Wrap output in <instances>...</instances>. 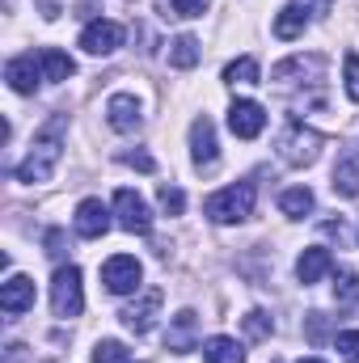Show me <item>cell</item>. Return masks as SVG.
Segmentation results:
<instances>
[{
  "label": "cell",
  "instance_id": "26",
  "mask_svg": "<svg viewBox=\"0 0 359 363\" xmlns=\"http://www.w3.org/2000/svg\"><path fill=\"white\" fill-rule=\"evenodd\" d=\"M334 291H338V300H343V304L359 300V274L351 271V267H343V271H338V283H334Z\"/></svg>",
  "mask_w": 359,
  "mask_h": 363
},
{
  "label": "cell",
  "instance_id": "25",
  "mask_svg": "<svg viewBox=\"0 0 359 363\" xmlns=\"http://www.w3.org/2000/svg\"><path fill=\"white\" fill-rule=\"evenodd\" d=\"M93 363H131V351L123 342H114V338H101L93 347Z\"/></svg>",
  "mask_w": 359,
  "mask_h": 363
},
{
  "label": "cell",
  "instance_id": "1",
  "mask_svg": "<svg viewBox=\"0 0 359 363\" xmlns=\"http://www.w3.org/2000/svg\"><path fill=\"white\" fill-rule=\"evenodd\" d=\"M64 127H68V114H51V118L38 127V135L30 140L26 161L13 169L17 182L38 186V182H47L51 174H55V165H60V157H64Z\"/></svg>",
  "mask_w": 359,
  "mask_h": 363
},
{
  "label": "cell",
  "instance_id": "7",
  "mask_svg": "<svg viewBox=\"0 0 359 363\" xmlns=\"http://www.w3.org/2000/svg\"><path fill=\"white\" fill-rule=\"evenodd\" d=\"M263 127H267V110H263L258 101L237 97V101L228 106V131H233L237 140H258Z\"/></svg>",
  "mask_w": 359,
  "mask_h": 363
},
{
  "label": "cell",
  "instance_id": "22",
  "mask_svg": "<svg viewBox=\"0 0 359 363\" xmlns=\"http://www.w3.org/2000/svg\"><path fill=\"white\" fill-rule=\"evenodd\" d=\"M279 207H283V216L304 220V216L317 207V199H313V190H309V186H292V190H283V194H279Z\"/></svg>",
  "mask_w": 359,
  "mask_h": 363
},
{
  "label": "cell",
  "instance_id": "3",
  "mask_svg": "<svg viewBox=\"0 0 359 363\" xmlns=\"http://www.w3.org/2000/svg\"><path fill=\"white\" fill-rule=\"evenodd\" d=\"M321 135L313 131V127H304V123H287L283 131H279V140H275V148H279V157L287 161V165H313L317 157H321Z\"/></svg>",
  "mask_w": 359,
  "mask_h": 363
},
{
  "label": "cell",
  "instance_id": "31",
  "mask_svg": "<svg viewBox=\"0 0 359 363\" xmlns=\"http://www.w3.org/2000/svg\"><path fill=\"white\" fill-rule=\"evenodd\" d=\"M207 0H170V13L174 17H203Z\"/></svg>",
  "mask_w": 359,
  "mask_h": 363
},
{
  "label": "cell",
  "instance_id": "32",
  "mask_svg": "<svg viewBox=\"0 0 359 363\" xmlns=\"http://www.w3.org/2000/svg\"><path fill=\"white\" fill-rule=\"evenodd\" d=\"M123 165H136V169L153 174V157H148V152H127V157H123Z\"/></svg>",
  "mask_w": 359,
  "mask_h": 363
},
{
  "label": "cell",
  "instance_id": "29",
  "mask_svg": "<svg viewBox=\"0 0 359 363\" xmlns=\"http://www.w3.org/2000/svg\"><path fill=\"white\" fill-rule=\"evenodd\" d=\"M270 330H275V325H270V317L263 313V308L245 313V334H250V338H267Z\"/></svg>",
  "mask_w": 359,
  "mask_h": 363
},
{
  "label": "cell",
  "instance_id": "28",
  "mask_svg": "<svg viewBox=\"0 0 359 363\" xmlns=\"http://www.w3.org/2000/svg\"><path fill=\"white\" fill-rule=\"evenodd\" d=\"M334 347H338V355L347 363H359V330H343V334L334 338Z\"/></svg>",
  "mask_w": 359,
  "mask_h": 363
},
{
  "label": "cell",
  "instance_id": "33",
  "mask_svg": "<svg viewBox=\"0 0 359 363\" xmlns=\"http://www.w3.org/2000/svg\"><path fill=\"white\" fill-rule=\"evenodd\" d=\"M296 4H304V9H309V17H321V13H330V4H334V0H296Z\"/></svg>",
  "mask_w": 359,
  "mask_h": 363
},
{
  "label": "cell",
  "instance_id": "24",
  "mask_svg": "<svg viewBox=\"0 0 359 363\" xmlns=\"http://www.w3.org/2000/svg\"><path fill=\"white\" fill-rule=\"evenodd\" d=\"M199 55H203V47H199V38H194V34H178V38L170 43V64L182 68V72H186V68H194V64H199Z\"/></svg>",
  "mask_w": 359,
  "mask_h": 363
},
{
  "label": "cell",
  "instance_id": "19",
  "mask_svg": "<svg viewBox=\"0 0 359 363\" xmlns=\"http://www.w3.org/2000/svg\"><path fill=\"white\" fill-rule=\"evenodd\" d=\"M334 194L355 199L359 194V152H343L334 165Z\"/></svg>",
  "mask_w": 359,
  "mask_h": 363
},
{
  "label": "cell",
  "instance_id": "21",
  "mask_svg": "<svg viewBox=\"0 0 359 363\" xmlns=\"http://www.w3.org/2000/svg\"><path fill=\"white\" fill-rule=\"evenodd\" d=\"M38 60H43V77H47V81H68V77L77 72V60H72L68 51H60V47H47Z\"/></svg>",
  "mask_w": 359,
  "mask_h": 363
},
{
  "label": "cell",
  "instance_id": "34",
  "mask_svg": "<svg viewBox=\"0 0 359 363\" xmlns=\"http://www.w3.org/2000/svg\"><path fill=\"white\" fill-rule=\"evenodd\" d=\"M300 363H326V359H313V355H309V359H300Z\"/></svg>",
  "mask_w": 359,
  "mask_h": 363
},
{
  "label": "cell",
  "instance_id": "4",
  "mask_svg": "<svg viewBox=\"0 0 359 363\" xmlns=\"http://www.w3.org/2000/svg\"><path fill=\"white\" fill-rule=\"evenodd\" d=\"M51 308H55V317H81V308H85V287H81V271L68 262V267H60L55 279H51Z\"/></svg>",
  "mask_w": 359,
  "mask_h": 363
},
{
  "label": "cell",
  "instance_id": "13",
  "mask_svg": "<svg viewBox=\"0 0 359 363\" xmlns=\"http://www.w3.org/2000/svg\"><path fill=\"white\" fill-rule=\"evenodd\" d=\"M0 308H4L9 317L30 313V308H34V279H30V274H9V279L0 283Z\"/></svg>",
  "mask_w": 359,
  "mask_h": 363
},
{
  "label": "cell",
  "instance_id": "17",
  "mask_svg": "<svg viewBox=\"0 0 359 363\" xmlns=\"http://www.w3.org/2000/svg\"><path fill=\"white\" fill-rule=\"evenodd\" d=\"M334 271V258H330V250H321V245H313V250H304L300 258H296V279L309 287V283H317V279H326V274Z\"/></svg>",
  "mask_w": 359,
  "mask_h": 363
},
{
  "label": "cell",
  "instance_id": "11",
  "mask_svg": "<svg viewBox=\"0 0 359 363\" xmlns=\"http://www.w3.org/2000/svg\"><path fill=\"white\" fill-rule=\"evenodd\" d=\"M216 157H220L216 123H211L207 114H199V118L190 123V161H194L199 169H207V165H216Z\"/></svg>",
  "mask_w": 359,
  "mask_h": 363
},
{
  "label": "cell",
  "instance_id": "10",
  "mask_svg": "<svg viewBox=\"0 0 359 363\" xmlns=\"http://www.w3.org/2000/svg\"><path fill=\"white\" fill-rule=\"evenodd\" d=\"M4 81H9L13 93L30 97V93L38 89V81H47V77H43V60H34V55H13V60L4 64Z\"/></svg>",
  "mask_w": 359,
  "mask_h": 363
},
{
  "label": "cell",
  "instance_id": "8",
  "mask_svg": "<svg viewBox=\"0 0 359 363\" xmlns=\"http://www.w3.org/2000/svg\"><path fill=\"white\" fill-rule=\"evenodd\" d=\"M123 26L118 21H110V17H97V21H89L85 30H81V47L89 51V55H114L118 47H123Z\"/></svg>",
  "mask_w": 359,
  "mask_h": 363
},
{
  "label": "cell",
  "instance_id": "9",
  "mask_svg": "<svg viewBox=\"0 0 359 363\" xmlns=\"http://www.w3.org/2000/svg\"><path fill=\"white\" fill-rule=\"evenodd\" d=\"M72 228L85 237V241H97L110 233V207L101 199H81L77 203V216H72Z\"/></svg>",
  "mask_w": 359,
  "mask_h": 363
},
{
  "label": "cell",
  "instance_id": "18",
  "mask_svg": "<svg viewBox=\"0 0 359 363\" xmlns=\"http://www.w3.org/2000/svg\"><path fill=\"white\" fill-rule=\"evenodd\" d=\"M304 26H309V9L304 4H283L279 13H275V38H283V43H292V38H300L304 34Z\"/></svg>",
  "mask_w": 359,
  "mask_h": 363
},
{
  "label": "cell",
  "instance_id": "16",
  "mask_svg": "<svg viewBox=\"0 0 359 363\" xmlns=\"http://www.w3.org/2000/svg\"><path fill=\"white\" fill-rule=\"evenodd\" d=\"M321 72H326V60H321V55H292V60H283V64L270 68V81H275V85H287L292 77L321 81Z\"/></svg>",
  "mask_w": 359,
  "mask_h": 363
},
{
  "label": "cell",
  "instance_id": "6",
  "mask_svg": "<svg viewBox=\"0 0 359 363\" xmlns=\"http://www.w3.org/2000/svg\"><path fill=\"white\" fill-rule=\"evenodd\" d=\"M140 279H144V267H140L131 254H114V258H106V267H101V283H106L110 296H131V291H140Z\"/></svg>",
  "mask_w": 359,
  "mask_h": 363
},
{
  "label": "cell",
  "instance_id": "12",
  "mask_svg": "<svg viewBox=\"0 0 359 363\" xmlns=\"http://www.w3.org/2000/svg\"><path fill=\"white\" fill-rule=\"evenodd\" d=\"M199 347V313L194 308H182L178 317H170V330H165V351L186 355Z\"/></svg>",
  "mask_w": 359,
  "mask_h": 363
},
{
  "label": "cell",
  "instance_id": "23",
  "mask_svg": "<svg viewBox=\"0 0 359 363\" xmlns=\"http://www.w3.org/2000/svg\"><path fill=\"white\" fill-rule=\"evenodd\" d=\"M263 81V68H258V60L254 55H241V60H233L228 68H224V85H258Z\"/></svg>",
  "mask_w": 359,
  "mask_h": 363
},
{
  "label": "cell",
  "instance_id": "5",
  "mask_svg": "<svg viewBox=\"0 0 359 363\" xmlns=\"http://www.w3.org/2000/svg\"><path fill=\"white\" fill-rule=\"evenodd\" d=\"M114 216H118V228L131 233V237H148L153 233V207L136 190H127V186L114 194Z\"/></svg>",
  "mask_w": 359,
  "mask_h": 363
},
{
  "label": "cell",
  "instance_id": "15",
  "mask_svg": "<svg viewBox=\"0 0 359 363\" xmlns=\"http://www.w3.org/2000/svg\"><path fill=\"white\" fill-rule=\"evenodd\" d=\"M106 123H110L114 131H123V135L140 131V123H144V114H140V101H136L131 93H114V97L106 101Z\"/></svg>",
  "mask_w": 359,
  "mask_h": 363
},
{
  "label": "cell",
  "instance_id": "27",
  "mask_svg": "<svg viewBox=\"0 0 359 363\" xmlns=\"http://www.w3.org/2000/svg\"><path fill=\"white\" fill-rule=\"evenodd\" d=\"M157 203H161V207H165L170 216H182V211H186V194H182L178 186H170V182H165V186L157 190Z\"/></svg>",
  "mask_w": 359,
  "mask_h": 363
},
{
  "label": "cell",
  "instance_id": "30",
  "mask_svg": "<svg viewBox=\"0 0 359 363\" xmlns=\"http://www.w3.org/2000/svg\"><path fill=\"white\" fill-rule=\"evenodd\" d=\"M343 81H347V97L359 101V55H347L343 60Z\"/></svg>",
  "mask_w": 359,
  "mask_h": 363
},
{
  "label": "cell",
  "instance_id": "2",
  "mask_svg": "<svg viewBox=\"0 0 359 363\" xmlns=\"http://www.w3.org/2000/svg\"><path fill=\"white\" fill-rule=\"evenodd\" d=\"M254 199H258L254 182H237V186H224V190L207 194L203 216H207L211 224H241V220L254 216Z\"/></svg>",
  "mask_w": 359,
  "mask_h": 363
},
{
  "label": "cell",
  "instance_id": "14",
  "mask_svg": "<svg viewBox=\"0 0 359 363\" xmlns=\"http://www.w3.org/2000/svg\"><path fill=\"white\" fill-rule=\"evenodd\" d=\"M157 313H161V291L157 287H148L136 304H127L118 317H123V325L131 330V334H148L153 330V321H157Z\"/></svg>",
  "mask_w": 359,
  "mask_h": 363
},
{
  "label": "cell",
  "instance_id": "20",
  "mask_svg": "<svg viewBox=\"0 0 359 363\" xmlns=\"http://www.w3.org/2000/svg\"><path fill=\"white\" fill-rule=\"evenodd\" d=\"M203 363H245V351H241V342H237V338L216 334V338H207V342H203Z\"/></svg>",
  "mask_w": 359,
  "mask_h": 363
}]
</instances>
